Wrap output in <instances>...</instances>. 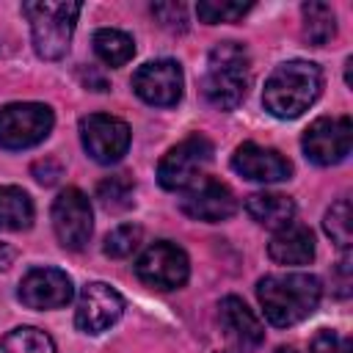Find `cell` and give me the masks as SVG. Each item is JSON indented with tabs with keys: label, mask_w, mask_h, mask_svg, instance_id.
<instances>
[{
	"label": "cell",
	"mask_w": 353,
	"mask_h": 353,
	"mask_svg": "<svg viewBox=\"0 0 353 353\" xmlns=\"http://www.w3.org/2000/svg\"><path fill=\"white\" fill-rule=\"evenodd\" d=\"M320 295V279L312 273H273L256 284L259 306L265 317L279 328L306 320L317 309Z\"/></svg>",
	"instance_id": "1"
},
{
	"label": "cell",
	"mask_w": 353,
	"mask_h": 353,
	"mask_svg": "<svg viewBox=\"0 0 353 353\" xmlns=\"http://www.w3.org/2000/svg\"><path fill=\"white\" fill-rule=\"evenodd\" d=\"M251 83V61L243 44L237 41H221L212 47L207 58V72L201 80L204 99L218 110H234Z\"/></svg>",
	"instance_id": "2"
},
{
	"label": "cell",
	"mask_w": 353,
	"mask_h": 353,
	"mask_svg": "<svg viewBox=\"0 0 353 353\" xmlns=\"http://www.w3.org/2000/svg\"><path fill=\"white\" fill-rule=\"evenodd\" d=\"M323 88V74L312 61H287L276 66L265 83L262 102L265 110L276 119H295L301 116Z\"/></svg>",
	"instance_id": "3"
},
{
	"label": "cell",
	"mask_w": 353,
	"mask_h": 353,
	"mask_svg": "<svg viewBox=\"0 0 353 353\" xmlns=\"http://www.w3.org/2000/svg\"><path fill=\"white\" fill-rule=\"evenodd\" d=\"M80 8H83L80 3H55V0L22 3V14L30 22L33 47L41 58L58 61L66 55Z\"/></svg>",
	"instance_id": "4"
},
{
	"label": "cell",
	"mask_w": 353,
	"mask_h": 353,
	"mask_svg": "<svg viewBox=\"0 0 353 353\" xmlns=\"http://www.w3.org/2000/svg\"><path fill=\"white\" fill-rule=\"evenodd\" d=\"M52 110L41 102H11L0 110V146L30 149L41 143L52 130Z\"/></svg>",
	"instance_id": "5"
},
{
	"label": "cell",
	"mask_w": 353,
	"mask_h": 353,
	"mask_svg": "<svg viewBox=\"0 0 353 353\" xmlns=\"http://www.w3.org/2000/svg\"><path fill=\"white\" fill-rule=\"evenodd\" d=\"M210 160H212V143L210 138L196 132L163 154L157 165V182L165 190H185L199 176H204L201 171L207 168Z\"/></svg>",
	"instance_id": "6"
},
{
	"label": "cell",
	"mask_w": 353,
	"mask_h": 353,
	"mask_svg": "<svg viewBox=\"0 0 353 353\" xmlns=\"http://www.w3.org/2000/svg\"><path fill=\"white\" fill-rule=\"evenodd\" d=\"M135 273L143 284H149L154 290H176L188 281L190 262H188V254L176 243L157 240L138 256Z\"/></svg>",
	"instance_id": "7"
},
{
	"label": "cell",
	"mask_w": 353,
	"mask_h": 353,
	"mask_svg": "<svg viewBox=\"0 0 353 353\" xmlns=\"http://www.w3.org/2000/svg\"><path fill=\"white\" fill-rule=\"evenodd\" d=\"M353 127L347 116H320L303 132V152L317 165H336L350 154Z\"/></svg>",
	"instance_id": "8"
},
{
	"label": "cell",
	"mask_w": 353,
	"mask_h": 353,
	"mask_svg": "<svg viewBox=\"0 0 353 353\" xmlns=\"http://www.w3.org/2000/svg\"><path fill=\"white\" fill-rule=\"evenodd\" d=\"M52 229L63 248L80 251L85 248L94 221H91V204L88 196L77 188H66L52 201Z\"/></svg>",
	"instance_id": "9"
},
{
	"label": "cell",
	"mask_w": 353,
	"mask_h": 353,
	"mask_svg": "<svg viewBox=\"0 0 353 353\" xmlns=\"http://www.w3.org/2000/svg\"><path fill=\"white\" fill-rule=\"evenodd\" d=\"M80 141L83 149L97 163H119L130 149V127L108 113H91L80 121Z\"/></svg>",
	"instance_id": "10"
},
{
	"label": "cell",
	"mask_w": 353,
	"mask_h": 353,
	"mask_svg": "<svg viewBox=\"0 0 353 353\" xmlns=\"http://www.w3.org/2000/svg\"><path fill=\"white\" fill-rule=\"evenodd\" d=\"M179 207L185 215L196 218V221H207V223H218L234 215L237 210V199L229 190V185H223L221 179L212 176H199L193 185H188L182 190Z\"/></svg>",
	"instance_id": "11"
},
{
	"label": "cell",
	"mask_w": 353,
	"mask_h": 353,
	"mask_svg": "<svg viewBox=\"0 0 353 353\" xmlns=\"http://www.w3.org/2000/svg\"><path fill=\"white\" fill-rule=\"evenodd\" d=\"M182 66L176 61H149L132 74V91L146 102L157 108L176 105L182 97Z\"/></svg>",
	"instance_id": "12"
},
{
	"label": "cell",
	"mask_w": 353,
	"mask_h": 353,
	"mask_svg": "<svg viewBox=\"0 0 353 353\" xmlns=\"http://www.w3.org/2000/svg\"><path fill=\"white\" fill-rule=\"evenodd\" d=\"M121 312H124L121 295L110 284L94 281V284H85L80 290L77 309H74V323L85 334H102L121 317Z\"/></svg>",
	"instance_id": "13"
},
{
	"label": "cell",
	"mask_w": 353,
	"mask_h": 353,
	"mask_svg": "<svg viewBox=\"0 0 353 353\" xmlns=\"http://www.w3.org/2000/svg\"><path fill=\"white\" fill-rule=\"evenodd\" d=\"M72 295V279L58 268H33L19 281V301L28 309H61Z\"/></svg>",
	"instance_id": "14"
},
{
	"label": "cell",
	"mask_w": 353,
	"mask_h": 353,
	"mask_svg": "<svg viewBox=\"0 0 353 353\" xmlns=\"http://www.w3.org/2000/svg\"><path fill=\"white\" fill-rule=\"evenodd\" d=\"M232 168L240 176L251 179V182H284L292 174V165H290V160L281 152H276L270 146L251 143V141L248 143H240L234 149Z\"/></svg>",
	"instance_id": "15"
},
{
	"label": "cell",
	"mask_w": 353,
	"mask_h": 353,
	"mask_svg": "<svg viewBox=\"0 0 353 353\" xmlns=\"http://www.w3.org/2000/svg\"><path fill=\"white\" fill-rule=\"evenodd\" d=\"M218 317H221L226 336L243 350H251L265 339V328H262L259 317L234 295H226L218 303Z\"/></svg>",
	"instance_id": "16"
},
{
	"label": "cell",
	"mask_w": 353,
	"mask_h": 353,
	"mask_svg": "<svg viewBox=\"0 0 353 353\" xmlns=\"http://www.w3.org/2000/svg\"><path fill=\"white\" fill-rule=\"evenodd\" d=\"M268 254L276 265H309L314 259V234L309 226L290 221L273 232Z\"/></svg>",
	"instance_id": "17"
},
{
	"label": "cell",
	"mask_w": 353,
	"mask_h": 353,
	"mask_svg": "<svg viewBox=\"0 0 353 353\" xmlns=\"http://www.w3.org/2000/svg\"><path fill=\"white\" fill-rule=\"evenodd\" d=\"M245 212L259 223V226H268V229H281L292 221L295 215V201L284 193H251L245 199Z\"/></svg>",
	"instance_id": "18"
},
{
	"label": "cell",
	"mask_w": 353,
	"mask_h": 353,
	"mask_svg": "<svg viewBox=\"0 0 353 353\" xmlns=\"http://www.w3.org/2000/svg\"><path fill=\"white\" fill-rule=\"evenodd\" d=\"M33 223V201L17 185L0 188V229L3 232H22Z\"/></svg>",
	"instance_id": "19"
},
{
	"label": "cell",
	"mask_w": 353,
	"mask_h": 353,
	"mask_svg": "<svg viewBox=\"0 0 353 353\" xmlns=\"http://www.w3.org/2000/svg\"><path fill=\"white\" fill-rule=\"evenodd\" d=\"M94 52L108 66H124L135 55V41L124 30L102 28V30L94 33Z\"/></svg>",
	"instance_id": "20"
},
{
	"label": "cell",
	"mask_w": 353,
	"mask_h": 353,
	"mask_svg": "<svg viewBox=\"0 0 353 353\" xmlns=\"http://www.w3.org/2000/svg\"><path fill=\"white\" fill-rule=\"evenodd\" d=\"M303 36L314 47L328 44L336 36V17L328 3H303Z\"/></svg>",
	"instance_id": "21"
},
{
	"label": "cell",
	"mask_w": 353,
	"mask_h": 353,
	"mask_svg": "<svg viewBox=\"0 0 353 353\" xmlns=\"http://www.w3.org/2000/svg\"><path fill=\"white\" fill-rule=\"evenodd\" d=\"M0 353H55V342L50 339V334L22 325L0 339Z\"/></svg>",
	"instance_id": "22"
},
{
	"label": "cell",
	"mask_w": 353,
	"mask_h": 353,
	"mask_svg": "<svg viewBox=\"0 0 353 353\" xmlns=\"http://www.w3.org/2000/svg\"><path fill=\"white\" fill-rule=\"evenodd\" d=\"M323 226H325V234L339 248H347L353 243V210H350V201L339 199L336 204H331V210L325 212Z\"/></svg>",
	"instance_id": "23"
},
{
	"label": "cell",
	"mask_w": 353,
	"mask_h": 353,
	"mask_svg": "<svg viewBox=\"0 0 353 353\" xmlns=\"http://www.w3.org/2000/svg\"><path fill=\"white\" fill-rule=\"evenodd\" d=\"M251 11V3H234V0H201L196 6V14L207 25L218 22H237Z\"/></svg>",
	"instance_id": "24"
},
{
	"label": "cell",
	"mask_w": 353,
	"mask_h": 353,
	"mask_svg": "<svg viewBox=\"0 0 353 353\" xmlns=\"http://www.w3.org/2000/svg\"><path fill=\"white\" fill-rule=\"evenodd\" d=\"M141 237H143V229L138 223H121L105 237V254L113 259H124L141 245Z\"/></svg>",
	"instance_id": "25"
},
{
	"label": "cell",
	"mask_w": 353,
	"mask_h": 353,
	"mask_svg": "<svg viewBox=\"0 0 353 353\" xmlns=\"http://www.w3.org/2000/svg\"><path fill=\"white\" fill-rule=\"evenodd\" d=\"M97 199L108 207V210H121V207H130V199H132V182L124 176V174H116V176H108L97 185Z\"/></svg>",
	"instance_id": "26"
},
{
	"label": "cell",
	"mask_w": 353,
	"mask_h": 353,
	"mask_svg": "<svg viewBox=\"0 0 353 353\" xmlns=\"http://www.w3.org/2000/svg\"><path fill=\"white\" fill-rule=\"evenodd\" d=\"M309 353H353V345L347 336H339L336 331H320L312 339Z\"/></svg>",
	"instance_id": "27"
},
{
	"label": "cell",
	"mask_w": 353,
	"mask_h": 353,
	"mask_svg": "<svg viewBox=\"0 0 353 353\" xmlns=\"http://www.w3.org/2000/svg\"><path fill=\"white\" fill-rule=\"evenodd\" d=\"M152 14H154L165 28H171V30H185L188 17H185V6H182V3H157V6H152Z\"/></svg>",
	"instance_id": "28"
},
{
	"label": "cell",
	"mask_w": 353,
	"mask_h": 353,
	"mask_svg": "<svg viewBox=\"0 0 353 353\" xmlns=\"http://www.w3.org/2000/svg\"><path fill=\"white\" fill-rule=\"evenodd\" d=\"M11 259H14V254H11V248L0 243V270H6V268L11 265Z\"/></svg>",
	"instance_id": "29"
},
{
	"label": "cell",
	"mask_w": 353,
	"mask_h": 353,
	"mask_svg": "<svg viewBox=\"0 0 353 353\" xmlns=\"http://www.w3.org/2000/svg\"><path fill=\"white\" fill-rule=\"evenodd\" d=\"M276 353H295V350H292V347H279Z\"/></svg>",
	"instance_id": "30"
}]
</instances>
